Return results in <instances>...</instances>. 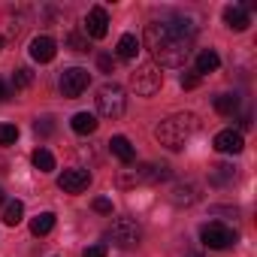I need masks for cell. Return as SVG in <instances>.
Here are the masks:
<instances>
[{
  "label": "cell",
  "mask_w": 257,
  "mask_h": 257,
  "mask_svg": "<svg viewBox=\"0 0 257 257\" xmlns=\"http://www.w3.org/2000/svg\"><path fill=\"white\" fill-rule=\"evenodd\" d=\"M194 28L191 22H149L146 25V46L158 67H182L191 55Z\"/></svg>",
  "instance_id": "cell-1"
},
{
  "label": "cell",
  "mask_w": 257,
  "mask_h": 257,
  "mask_svg": "<svg viewBox=\"0 0 257 257\" xmlns=\"http://www.w3.org/2000/svg\"><path fill=\"white\" fill-rule=\"evenodd\" d=\"M194 131H197V115L194 112H176L155 127V137L170 152H179V149H185V143L191 140Z\"/></svg>",
  "instance_id": "cell-2"
},
{
  "label": "cell",
  "mask_w": 257,
  "mask_h": 257,
  "mask_svg": "<svg viewBox=\"0 0 257 257\" xmlns=\"http://www.w3.org/2000/svg\"><path fill=\"white\" fill-rule=\"evenodd\" d=\"M164 179H170L167 164H143L137 170H121L118 188H134V185H149V182H164Z\"/></svg>",
  "instance_id": "cell-3"
},
{
  "label": "cell",
  "mask_w": 257,
  "mask_h": 257,
  "mask_svg": "<svg viewBox=\"0 0 257 257\" xmlns=\"http://www.w3.org/2000/svg\"><path fill=\"white\" fill-rule=\"evenodd\" d=\"M127 109V97H124V88L115 85V82H106L100 91H97V112L103 118H121Z\"/></svg>",
  "instance_id": "cell-4"
},
{
  "label": "cell",
  "mask_w": 257,
  "mask_h": 257,
  "mask_svg": "<svg viewBox=\"0 0 257 257\" xmlns=\"http://www.w3.org/2000/svg\"><path fill=\"white\" fill-rule=\"evenodd\" d=\"M161 85H164V73H161V67H158L155 61L137 67V73L131 76V88H134L140 97H152V94H158Z\"/></svg>",
  "instance_id": "cell-5"
},
{
  "label": "cell",
  "mask_w": 257,
  "mask_h": 257,
  "mask_svg": "<svg viewBox=\"0 0 257 257\" xmlns=\"http://www.w3.org/2000/svg\"><path fill=\"white\" fill-rule=\"evenodd\" d=\"M106 236H109V242L118 245V248H134V245H140L143 230H140V224H137L134 218H115Z\"/></svg>",
  "instance_id": "cell-6"
},
{
  "label": "cell",
  "mask_w": 257,
  "mask_h": 257,
  "mask_svg": "<svg viewBox=\"0 0 257 257\" xmlns=\"http://www.w3.org/2000/svg\"><path fill=\"white\" fill-rule=\"evenodd\" d=\"M200 239H203V245H206V248H215V251H221V248H230V245L236 242V233H233L227 224H221V221H212V224H203V230H200Z\"/></svg>",
  "instance_id": "cell-7"
},
{
  "label": "cell",
  "mask_w": 257,
  "mask_h": 257,
  "mask_svg": "<svg viewBox=\"0 0 257 257\" xmlns=\"http://www.w3.org/2000/svg\"><path fill=\"white\" fill-rule=\"evenodd\" d=\"M88 82H91L88 70H82V67H70V70H64V76H61V94L73 100V97H79V94L88 88Z\"/></svg>",
  "instance_id": "cell-8"
},
{
  "label": "cell",
  "mask_w": 257,
  "mask_h": 257,
  "mask_svg": "<svg viewBox=\"0 0 257 257\" xmlns=\"http://www.w3.org/2000/svg\"><path fill=\"white\" fill-rule=\"evenodd\" d=\"M85 34L91 40H103L109 34V13L103 7H91L88 16H85Z\"/></svg>",
  "instance_id": "cell-9"
},
{
  "label": "cell",
  "mask_w": 257,
  "mask_h": 257,
  "mask_svg": "<svg viewBox=\"0 0 257 257\" xmlns=\"http://www.w3.org/2000/svg\"><path fill=\"white\" fill-rule=\"evenodd\" d=\"M88 185H91V173L88 170H64L58 176V188L67 191V194H82Z\"/></svg>",
  "instance_id": "cell-10"
},
{
  "label": "cell",
  "mask_w": 257,
  "mask_h": 257,
  "mask_svg": "<svg viewBox=\"0 0 257 257\" xmlns=\"http://www.w3.org/2000/svg\"><path fill=\"white\" fill-rule=\"evenodd\" d=\"M242 149H245V140L239 131H221L215 137V152H221V155H239Z\"/></svg>",
  "instance_id": "cell-11"
},
{
  "label": "cell",
  "mask_w": 257,
  "mask_h": 257,
  "mask_svg": "<svg viewBox=\"0 0 257 257\" xmlns=\"http://www.w3.org/2000/svg\"><path fill=\"white\" fill-rule=\"evenodd\" d=\"M55 55H58V46H55L52 37H37V40L31 43V58H34V61L49 64V61H55Z\"/></svg>",
  "instance_id": "cell-12"
},
{
  "label": "cell",
  "mask_w": 257,
  "mask_h": 257,
  "mask_svg": "<svg viewBox=\"0 0 257 257\" xmlns=\"http://www.w3.org/2000/svg\"><path fill=\"white\" fill-rule=\"evenodd\" d=\"M109 152H112L121 164H134V158H137V149L131 146V140H127V137H112V140H109Z\"/></svg>",
  "instance_id": "cell-13"
},
{
  "label": "cell",
  "mask_w": 257,
  "mask_h": 257,
  "mask_svg": "<svg viewBox=\"0 0 257 257\" xmlns=\"http://www.w3.org/2000/svg\"><path fill=\"white\" fill-rule=\"evenodd\" d=\"M97 115L94 112H76L73 118H70V127H73V131L79 134V137H88V134H94L97 131Z\"/></svg>",
  "instance_id": "cell-14"
},
{
  "label": "cell",
  "mask_w": 257,
  "mask_h": 257,
  "mask_svg": "<svg viewBox=\"0 0 257 257\" xmlns=\"http://www.w3.org/2000/svg\"><path fill=\"white\" fill-rule=\"evenodd\" d=\"M224 22H227L230 31H245V28L251 25L248 7H227V10H224Z\"/></svg>",
  "instance_id": "cell-15"
},
{
  "label": "cell",
  "mask_w": 257,
  "mask_h": 257,
  "mask_svg": "<svg viewBox=\"0 0 257 257\" xmlns=\"http://www.w3.org/2000/svg\"><path fill=\"white\" fill-rule=\"evenodd\" d=\"M170 200H173L176 206H191V203H197V185H194V182L176 185V188L170 191Z\"/></svg>",
  "instance_id": "cell-16"
},
{
  "label": "cell",
  "mask_w": 257,
  "mask_h": 257,
  "mask_svg": "<svg viewBox=\"0 0 257 257\" xmlns=\"http://www.w3.org/2000/svg\"><path fill=\"white\" fill-rule=\"evenodd\" d=\"M218 67H221V58H218V55H215L212 49H203V52L197 55V70H194V73H197V76L203 79L206 73H215Z\"/></svg>",
  "instance_id": "cell-17"
},
{
  "label": "cell",
  "mask_w": 257,
  "mask_h": 257,
  "mask_svg": "<svg viewBox=\"0 0 257 257\" xmlns=\"http://www.w3.org/2000/svg\"><path fill=\"white\" fill-rule=\"evenodd\" d=\"M137 52H140V40H137L134 34H124V37L118 40V58H121V61H134Z\"/></svg>",
  "instance_id": "cell-18"
},
{
  "label": "cell",
  "mask_w": 257,
  "mask_h": 257,
  "mask_svg": "<svg viewBox=\"0 0 257 257\" xmlns=\"http://www.w3.org/2000/svg\"><path fill=\"white\" fill-rule=\"evenodd\" d=\"M215 112L218 115H236L239 112V97L236 94H218L215 97Z\"/></svg>",
  "instance_id": "cell-19"
},
{
  "label": "cell",
  "mask_w": 257,
  "mask_h": 257,
  "mask_svg": "<svg viewBox=\"0 0 257 257\" xmlns=\"http://www.w3.org/2000/svg\"><path fill=\"white\" fill-rule=\"evenodd\" d=\"M22 218H25V203H22V200H13V203L4 206V224H7V227H16Z\"/></svg>",
  "instance_id": "cell-20"
},
{
  "label": "cell",
  "mask_w": 257,
  "mask_h": 257,
  "mask_svg": "<svg viewBox=\"0 0 257 257\" xmlns=\"http://www.w3.org/2000/svg\"><path fill=\"white\" fill-rule=\"evenodd\" d=\"M236 179V170L230 167V164H218V167H212V173H209V182L212 185H227V182H233Z\"/></svg>",
  "instance_id": "cell-21"
},
{
  "label": "cell",
  "mask_w": 257,
  "mask_h": 257,
  "mask_svg": "<svg viewBox=\"0 0 257 257\" xmlns=\"http://www.w3.org/2000/svg\"><path fill=\"white\" fill-rule=\"evenodd\" d=\"M52 227H55V215L52 212H43V215H37L31 221V233L34 236H46V233H52Z\"/></svg>",
  "instance_id": "cell-22"
},
{
  "label": "cell",
  "mask_w": 257,
  "mask_h": 257,
  "mask_svg": "<svg viewBox=\"0 0 257 257\" xmlns=\"http://www.w3.org/2000/svg\"><path fill=\"white\" fill-rule=\"evenodd\" d=\"M34 167H37L40 173H52V170H55V155H52L49 149H37V152H34Z\"/></svg>",
  "instance_id": "cell-23"
},
{
  "label": "cell",
  "mask_w": 257,
  "mask_h": 257,
  "mask_svg": "<svg viewBox=\"0 0 257 257\" xmlns=\"http://www.w3.org/2000/svg\"><path fill=\"white\" fill-rule=\"evenodd\" d=\"M34 85V73L28 70V67H19L16 73H13V88L16 91H25V88H31Z\"/></svg>",
  "instance_id": "cell-24"
},
{
  "label": "cell",
  "mask_w": 257,
  "mask_h": 257,
  "mask_svg": "<svg viewBox=\"0 0 257 257\" xmlns=\"http://www.w3.org/2000/svg\"><path fill=\"white\" fill-rule=\"evenodd\" d=\"M19 140V127L16 124H0V146H16Z\"/></svg>",
  "instance_id": "cell-25"
},
{
  "label": "cell",
  "mask_w": 257,
  "mask_h": 257,
  "mask_svg": "<svg viewBox=\"0 0 257 257\" xmlns=\"http://www.w3.org/2000/svg\"><path fill=\"white\" fill-rule=\"evenodd\" d=\"M34 131H37L40 137H49V134L55 131V124H52V118H49V115H43V118H37V121H34Z\"/></svg>",
  "instance_id": "cell-26"
},
{
  "label": "cell",
  "mask_w": 257,
  "mask_h": 257,
  "mask_svg": "<svg viewBox=\"0 0 257 257\" xmlns=\"http://www.w3.org/2000/svg\"><path fill=\"white\" fill-rule=\"evenodd\" d=\"M67 43L73 46V52H88V43H85L79 34H70V37H67Z\"/></svg>",
  "instance_id": "cell-27"
},
{
  "label": "cell",
  "mask_w": 257,
  "mask_h": 257,
  "mask_svg": "<svg viewBox=\"0 0 257 257\" xmlns=\"http://www.w3.org/2000/svg\"><path fill=\"white\" fill-rule=\"evenodd\" d=\"M94 209H97L100 215H112V200H106V197H97V200H94Z\"/></svg>",
  "instance_id": "cell-28"
},
{
  "label": "cell",
  "mask_w": 257,
  "mask_h": 257,
  "mask_svg": "<svg viewBox=\"0 0 257 257\" xmlns=\"http://www.w3.org/2000/svg\"><path fill=\"white\" fill-rule=\"evenodd\" d=\"M97 67H100L103 73H112V70H115V58H109V55H100V58H97Z\"/></svg>",
  "instance_id": "cell-29"
},
{
  "label": "cell",
  "mask_w": 257,
  "mask_h": 257,
  "mask_svg": "<svg viewBox=\"0 0 257 257\" xmlns=\"http://www.w3.org/2000/svg\"><path fill=\"white\" fill-rule=\"evenodd\" d=\"M197 85H200V76H197V73H185V76H182V88H185V91H191V88H197Z\"/></svg>",
  "instance_id": "cell-30"
},
{
  "label": "cell",
  "mask_w": 257,
  "mask_h": 257,
  "mask_svg": "<svg viewBox=\"0 0 257 257\" xmlns=\"http://www.w3.org/2000/svg\"><path fill=\"white\" fill-rule=\"evenodd\" d=\"M82 257H106V245H91L82 251Z\"/></svg>",
  "instance_id": "cell-31"
},
{
  "label": "cell",
  "mask_w": 257,
  "mask_h": 257,
  "mask_svg": "<svg viewBox=\"0 0 257 257\" xmlns=\"http://www.w3.org/2000/svg\"><path fill=\"white\" fill-rule=\"evenodd\" d=\"M4 100H10V85L0 79V103H4Z\"/></svg>",
  "instance_id": "cell-32"
},
{
  "label": "cell",
  "mask_w": 257,
  "mask_h": 257,
  "mask_svg": "<svg viewBox=\"0 0 257 257\" xmlns=\"http://www.w3.org/2000/svg\"><path fill=\"white\" fill-rule=\"evenodd\" d=\"M0 206H4V191H0Z\"/></svg>",
  "instance_id": "cell-33"
},
{
  "label": "cell",
  "mask_w": 257,
  "mask_h": 257,
  "mask_svg": "<svg viewBox=\"0 0 257 257\" xmlns=\"http://www.w3.org/2000/svg\"><path fill=\"white\" fill-rule=\"evenodd\" d=\"M0 49H4V37H0Z\"/></svg>",
  "instance_id": "cell-34"
},
{
  "label": "cell",
  "mask_w": 257,
  "mask_h": 257,
  "mask_svg": "<svg viewBox=\"0 0 257 257\" xmlns=\"http://www.w3.org/2000/svg\"><path fill=\"white\" fill-rule=\"evenodd\" d=\"M188 257H200V254H188Z\"/></svg>",
  "instance_id": "cell-35"
}]
</instances>
